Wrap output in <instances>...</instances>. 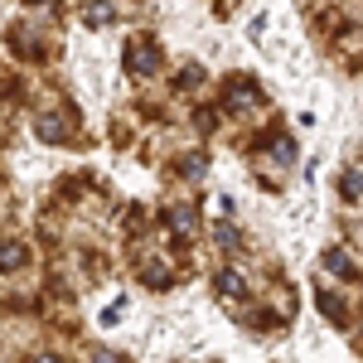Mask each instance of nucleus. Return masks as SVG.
<instances>
[{"instance_id": "f257e3e1", "label": "nucleus", "mask_w": 363, "mask_h": 363, "mask_svg": "<svg viewBox=\"0 0 363 363\" xmlns=\"http://www.w3.org/2000/svg\"><path fill=\"white\" fill-rule=\"evenodd\" d=\"M218 286H223V296H242V277H238V272H223Z\"/></svg>"}]
</instances>
